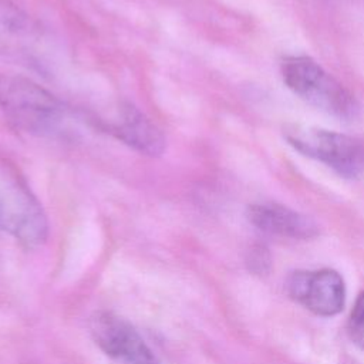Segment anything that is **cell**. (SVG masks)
Instances as JSON below:
<instances>
[{
    "label": "cell",
    "mask_w": 364,
    "mask_h": 364,
    "mask_svg": "<svg viewBox=\"0 0 364 364\" xmlns=\"http://www.w3.org/2000/svg\"><path fill=\"white\" fill-rule=\"evenodd\" d=\"M88 328L94 344L112 364H159L151 347L127 318L100 310L91 316Z\"/></svg>",
    "instance_id": "obj_4"
},
{
    "label": "cell",
    "mask_w": 364,
    "mask_h": 364,
    "mask_svg": "<svg viewBox=\"0 0 364 364\" xmlns=\"http://www.w3.org/2000/svg\"><path fill=\"white\" fill-rule=\"evenodd\" d=\"M40 26L10 0H0V53L30 63L44 54Z\"/></svg>",
    "instance_id": "obj_6"
},
{
    "label": "cell",
    "mask_w": 364,
    "mask_h": 364,
    "mask_svg": "<svg viewBox=\"0 0 364 364\" xmlns=\"http://www.w3.org/2000/svg\"><path fill=\"white\" fill-rule=\"evenodd\" d=\"M283 136L293 149L340 176L355 178L364 172V145L353 136L309 125H289Z\"/></svg>",
    "instance_id": "obj_3"
},
{
    "label": "cell",
    "mask_w": 364,
    "mask_h": 364,
    "mask_svg": "<svg viewBox=\"0 0 364 364\" xmlns=\"http://www.w3.org/2000/svg\"><path fill=\"white\" fill-rule=\"evenodd\" d=\"M347 330L350 340L364 351V291L357 297L354 307L350 313Z\"/></svg>",
    "instance_id": "obj_9"
},
{
    "label": "cell",
    "mask_w": 364,
    "mask_h": 364,
    "mask_svg": "<svg viewBox=\"0 0 364 364\" xmlns=\"http://www.w3.org/2000/svg\"><path fill=\"white\" fill-rule=\"evenodd\" d=\"M0 109L17 129L36 136L65 138L73 132L74 118L63 101L24 77H0Z\"/></svg>",
    "instance_id": "obj_1"
},
{
    "label": "cell",
    "mask_w": 364,
    "mask_h": 364,
    "mask_svg": "<svg viewBox=\"0 0 364 364\" xmlns=\"http://www.w3.org/2000/svg\"><path fill=\"white\" fill-rule=\"evenodd\" d=\"M102 129L146 156H159L166 148L162 131L135 105L125 102L108 122L101 124Z\"/></svg>",
    "instance_id": "obj_7"
},
{
    "label": "cell",
    "mask_w": 364,
    "mask_h": 364,
    "mask_svg": "<svg viewBox=\"0 0 364 364\" xmlns=\"http://www.w3.org/2000/svg\"><path fill=\"white\" fill-rule=\"evenodd\" d=\"M246 215L256 229L269 235L307 240L318 233L314 220L279 203H253Z\"/></svg>",
    "instance_id": "obj_8"
},
{
    "label": "cell",
    "mask_w": 364,
    "mask_h": 364,
    "mask_svg": "<svg viewBox=\"0 0 364 364\" xmlns=\"http://www.w3.org/2000/svg\"><path fill=\"white\" fill-rule=\"evenodd\" d=\"M3 183H4V181H0V196H1V191H3Z\"/></svg>",
    "instance_id": "obj_10"
},
{
    "label": "cell",
    "mask_w": 364,
    "mask_h": 364,
    "mask_svg": "<svg viewBox=\"0 0 364 364\" xmlns=\"http://www.w3.org/2000/svg\"><path fill=\"white\" fill-rule=\"evenodd\" d=\"M289 296L321 317L338 314L346 303V284L333 269L297 270L287 279Z\"/></svg>",
    "instance_id": "obj_5"
},
{
    "label": "cell",
    "mask_w": 364,
    "mask_h": 364,
    "mask_svg": "<svg viewBox=\"0 0 364 364\" xmlns=\"http://www.w3.org/2000/svg\"><path fill=\"white\" fill-rule=\"evenodd\" d=\"M284 84L311 107L340 119H351L358 112L354 95L318 63L306 55H291L282 61Z\"/></svg>",
    "instance_id": "obj_2"
}]
</instances>
